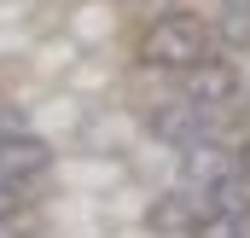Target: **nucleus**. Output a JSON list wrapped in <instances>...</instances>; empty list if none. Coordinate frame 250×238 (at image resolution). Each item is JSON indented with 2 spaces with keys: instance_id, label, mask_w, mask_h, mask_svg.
I'll list each match as a JSON object with an SVG mask.
<instances>
[{
  "instance_id": "obj_1",
  "label": "nucleus",
  "mask_w": 250,
  "mask_h": 238,
  "mask_svg": "<svg viewBox=\"0 0 250 238\" xmlns=\"http://www.w3.org/2000/svg\"><path fill=\"white\" fill-rule=\"evenodd\" d=\"M215 53V29L204 23V18H192V12H169V18H157L151 29H146V41H140V59L157 64V70H181L187 76L192 64H204Z\"/></svg>"
},
{
  "instance_id": "obj_2",
  "label": "nucleus",
  "mask_w": 250,
  "mask_h": 238,
  "mask_svg": "<svg viewBox=\"0 0 250 238\" xmlns=\"http://www.w3.org/2000/svg\"><path fill=\"white\" fill-rule=\"evenodd\" d=\"M198 215H227V221H239V227L250 221V169L245 163L221 169V175L198 192Z\"/></svg>"
},
{
  "instance_id": "obj_3",
  "label": "nucleus",
  "mask_w": 250,
  "mask_h": 238,
  "mask_svg": "<svg viewBox=\"0 0 250 238\" xmlns=\"http://www.w3.org/2000/svg\"><path fill=\"white\" fill-rule=\"evenodd\" d=\"M187 99H192V105H204V111H227V105L239 99V70H233L227 59L209 53L204 64H192V70H187Z\"/></svg>"
},
{
  "instance_id": "obj_4",
  "label": "nucleus",
  "mask_w": 250,
  "mask_h": 238,
  "mask_svg": "<svg viewBox=\"0 0 250 238\" xmlns=\"http://www.w3.org/2000/svg\"><path fill=\"white\" fill-rule=\"evenodd\" d=\"M47 163H53V145L41 134H23V128L0 134V180H35Z\"/></svg>"
},
{
  "instance_id": "obj_5",
  "label": "nucleus",
  "mask_w": 250,
  "mask_h": 238,
  "mask_svg": "<svg viewBox=\"0 0 250 238\" xmlns=\"http://www.w3.org/2000/svg\"><path fill=\"white\" fill-rule=\"evenodd\" d=\"M198 227V192H169L151 203V233H192Z\"/></svg>"
},
{
  "instance_id": "obj_6",
  "label": "nucleus",
  "mask_w": 250,
  "mask_h": 238,
  "mask_svg": "<svg viewBox=\"0 0 250 238\" xmlns=\"http://www.w3.org/2000/svg\"><path fill=\"white\" fill-rule=\"evenodd\" d=\"M215 41H227V47H250V6H245V0H227V18H221Z\"/></svg>"
},
{
  "instance_id": "obj_7",
  "label": "nucleus",
  "mask_w": 250,
  "mask_h": 238,
  "mask_svg": "<svg viewBox=\"0 0 250 238\" xmlns=\"http://www.w3.org/2000/svg\"><path fill=\"white\" fill-rule=\"evenodd\" d=\"M0 238H18V221L12 215H0Z\"/></svg>"
},
{
  "instance_id": "obj_8",
  "label": "nucleus",
  "mask_w": 250,
  "mask_h": 238,
  "mask_svg": "<svg viewBox=\"0 0 250 238\" xmlns=\"http://www.w3.org/2000/svg\"><path fill=\"white\" fill-rule=\"evenodd\" d=\"M245 6H250V0H245Z\"/></svg>"
},
{
  "instance_id": "obj_9",
  "label": "nucleus",
  "mask_w": 250,
  "mask_h": 238,
  "mask_svg": "<svg viewBox=\"0 0 250 238\" xmlns=\"http://www.w3.org/2000/svg\"><path fill=\"white\" fill-rule=\"evenodd\" d=\"M239 238H245V233H239Z\"/></svg>"
}]
</instances>
